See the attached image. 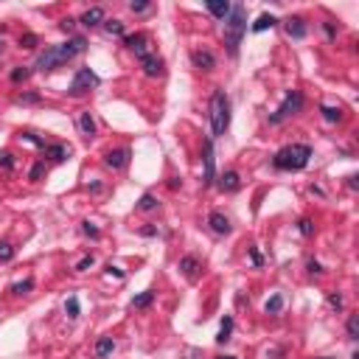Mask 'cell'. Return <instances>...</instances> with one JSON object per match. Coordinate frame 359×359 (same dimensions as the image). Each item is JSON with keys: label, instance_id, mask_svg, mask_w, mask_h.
<instances>
[{"label": "cell", "instance_id": "cell-26", "mask_svg": "<svg viewBox=\"0 0 359 359\" xmlns=\"http://www.w3.org/2000/svg\"><path fill=\"white\" fill-rule=\"evenodd\" d=\"M79 312H82V309H79V297L70 295L68 301H65V314H68L70 320H76V317H79Z\"/></svg>", "mask_w": 359, "mask_h": 359}, {"label": "cell", "instance_id": "cell-19", "mask_svg": "<svg viewBox=\"0 0 359 359\" xmlns=\"http://www.w3.org/2000/svg\"><path fill=\"white\" fill-rule=\"evenodd\" d=\"M112 351H115V340L112 337H101L95 343V356H110Z\"/></svg>", "mask_w": 359, "mask_h": 359}, {"label": "cell", "instance_id": "cell-52", "mask_svg": "<svg viewBox=\"0 0 359 359\" xmlns=\"http://www.w3.org/2000/svg\"><path fill=\"white\" fill-rule=\"evenodd\" d=\"M0 51H3V39H0Z\"/></svg>", "mask_w": 359, "mask_h": 359}, {"label": "cell", "instance_id": "cell-10", "mask_svg": "<svg viewBox=\"0 0 359 359\" xmlns=\"http://www.w3.org/2000/svg\"><path fill=\"white\" fill-rule=\"evenodd\" d=\"M104 163L110 166V169H127V163H129V149H112V152H107V157H104Z\"/></svg>", "mask_w": 359, "mask_h": 359}, {"label": "cell", "instance_id": "cell-33", "mask_svg": "<svg viewBox=\"0 0 359 359\" xmlns=\"http://www.w3.org/2000/svg\"><path fill=\"white\" fill-rule=\"evenodd\" d=\"M11 258H14V247H11L9 242H0V261L6 264V261H11Z\"/></svg>", "mask_w": 359, "mask_h": 359}, {"label": "cell", "instance_id": "cell-23", "mask_svg": "<svg viewBox=\"0 0 359 359\" xmlns=\"http://www.w3.org/2000/svg\"><path fill=\"white\" fill-rule=\"evenodd\" d=\"M272 26H278V20H275L272 14H261L258 20L253 23V31H255V34H261V31H267V28H272Z\"/></svg>", "mask_w": 359, "mask_h": 359}, {"label": "cell", "instance_id": "cell-38", "mask_svg": "<svg viewBox=\"0 0 359 359\" xmlns=\"http://www.w3.org/2000/svg\"><path fill=\"white\" fill-rule=\"evenodd\" d=\"M43 174H45V163H34V166H31V174H28V177H31L34 183H37V180L43 177Z\"/></svg>", "mask_w": 359, "mask_h": 359}, {"label": "cell", "instance_id": "cell-24", "mask_svg": "<svg viewBox=\"0 0 359 359\" xmlns=\"http://www.w3.org/2000/svg\"><path fill=\"white\" fill-rule=\"evenodd\" d=\"M152 301H154V292L146 289V292H141V295L132 297V309H146V306H152Z\"/></svg>", "mask_w": 359, "mask_h": 359}, {"label": "cell", "instance_id": "cell-25", "mask_svg": "<svg viewBox=\"0 0 359 359\" xmlns=\"http://www.w3.org/2000/svg\"><path fill=\"white\" fill-rule=\"evenodd\" d=\"M31 289H34V281H31V278L17 281V284H11V286H9V292H11V295H28Z\"/></svg>", "mask_w": 359, "mask_h": 359}, {"label": "cell", "instance_id": "cell-29", "mask_svg": "<svg viewBox=\"0 0 359 359\" xmlns=\"http://www.w3.org/2000/svg\"><path fill=\"white\" fill-rule=\"evenodd\" d=\"M281 309H284V297H281V295H272V297L267 301L264 312H267V314H278Z\"/></svg>", "mask_w": 359, "mask_h": 359}, {"label": "cell", "instance_id": "cell-8", "mask_svg": "<svg viewBox=\"0 0 359 359\" xmlns=\"http://www.w3.org/2000/svg\"><path fill=\"white\" fill-rule=\"evenodd\" d=\"M124 45H127L137 59L149 56V37L146 34H127V37H124Z\"/></svg>", "mask_w": 359, "mask_h": 359}, {"label": "cell", "instance_id": "cell-31", "mask_svg": "<svg viewBox=\"0 0 359 359\" xmlns=\"http://www.w3.org/2000/svg\"><path fill=\"white\" fill-rule=\"evenodd\" d=\"M28 76H31V68H14L9 79L14 82V85H23V82H28Z\"/></svg>", "mask_w": 359, "mask_h": 359}, {"label": "cell", "instance_id": "cell-44", "mask_svg": "<svg viewBox=\"0 0 359 359\" xmlns=\"http://www.w3.org/2000/svg\"><path fill=\"white\" fill-rule=\"evenodd\" d=\"M17 101H20V104H34V101H39V95L37 93H26V95H20Z\"/></svg>", "mask_w": 359, "mask_h": 359}, {"label": "cell", "instance_id": "cell-49", "mask_svg": "<svg viewBox=\"0 0 359 359\" xmlns=\"http://www.w3.org/2000/svg\"><path fill=\"white\" fill-rule=\"evenodd\" d=\"M188 359H200V351H188Z\"/></svg>", "mask_w": 359, "mask_h": 359}, {"label": "cell", "instance_id": "cell-32", "mask_svg": "<svg viewBox=\"0 0 359 359\" xmlns=\"http://www.w3.org/2000/svg\"><path fill=\"white\" fill-rule=\"evenodd\" d=\"M149 9H152L149 0H132V3H129V11H132V14H146Z\"/></svg>", "mask_w": 359, "mask_h": 359}, {"label": "cell", "instance_id": "cell-16", "mask_svg": "<svg viewBox=\"0 0 359 359\" xmlns=\"http://www.w3.org/2000/svg\"><path fill=\"white\" fill-rule=\"evenodd\" d=\"M43 152H45V157H51V160H53V163H65V160L70 157V149H68V146H62V143H53V146H45Z\"/></svg>", "mask_w": 359, "mask_h": 359}, {"label": "cell", "instance_id": "cell-2", "mask_svg": "<svg viewBox=\"0 0 359 359\" xmlns=\"http://www.w3.org/2000/svg\"><path fill=\"white\" fill-rule=\"evenodd\" d=\"M312 160V146L309 143H292V146H284L275 152L272 166L278 171H303Z\"/></svg>", "mask_w": 359, "mask_h": 359}, {"label": "cell", "instance_id": "cell-41", "mask_svg": "<svg viewBox=\"0 0 359 359\" xmlns=\"http://www.w3.org/2000/svg\"><path fill=\"white\" fill-rule=\"evenodd\" d=\"M93 264H95V258H93V255H85V258H82L79 264H76V269H79V272H85V269H90Z\"/></svg>", "mask_w": 359, "mask_h": 359}, {"label": "cell", "instance_id": "cell-35", "mask_svg": "<svg viewBox=\"0 0 359 359\" xmlns=\"http://www.w3.org/2000/svg\"><path fill=\"white\" fill-rule=\"evenodd\" d=\"M297 230H301L303 236H314V225H312V219H301V222H297Z\"/></svg>", "mask_w": 359, "mask_h": 359}, {"label": "cell", "instance_id": "cell-12", "mask_svg": "<svg viewBox=\"0 0 359 359\" xmlns=\"http://www.w3.org/2000/svg\"><path fill=\"white\" fill-rule=\"evenodd\" d=\"M286 34H289L292 39H303L309 34V26L301 20V17H289V20H286Z\"/></svg>", "mask_w": 359, "mask_h": 359}, {"label": "cell", "instance_id": "cell-53", "mask_svg": "<svg viewBox=\"0 0 359 359\" xmlns=\"http://www.w3.org/2000/svg\"><path fill=\"white\" fill-rule=\"evenodd\" d=\"M351 359H359V354H354V356H351Z\"/></svg>", "mask_w": 359, "mask_h": 359}, {"label": "cell", "instance_id": "cell-39", "mask_svg": "<svg viewBox=\"0 0 359 359\" xmlns=\"http://www.w3.org/2000/svg\"><path fill=\"white\" fill-rule=\"evenodd\" d=\"M306 269H309V275H323L320 261H314V258H309V261H306Z\"/></svg>", "mask_w": 359, "mask_h": 359}, {"label": "cell", "instance_id": "cell-4", "mask_svg": "<svg viewBox=\"0 0 359 359\" xmlns=\"http://www.w3.org/2000/svg\"><path fill=\"white\" fill-rule=\"evenodd\" d=\"M230 127V98L225 90H213L211 98V132L213 137H222Z\"/></svg>", "mask_w": 359, "mask_h": 359}, {"label": "cell", "instance_id": "cell-28", "mask_svg": "<svg viewBox=\"0 0 359 359\" xmlns=\"http://www.w3.org/2000/svg\"><path fill=\"white\" fill-rule=\"evenodd\" d=\"M345 331H348V340H359V314H351L348 323H345Z\"/></svg>", "mask_w": 359, "mask_h": 359}, {"label": "cell", "instance_id": "cell-48", "mask_svg": "<svg viewBox=\"0 0 359 359\" xmlns=\"http://www.w3.org/2000/svg\"><path fill=\"white\" fill-rule=\"evenodd\" d=\"M348 188H354V191L359 188V183H356V177H348Z\"/></svg>", "mask_w": 359, "mask_h": 359}, {"label": "cell", "instance_id": "cell-40", "mask_svg": "<svg viewBox=\"0 0 359 359\" xmlns=\"http://www.w3.org/2000/svg\"><path fill=\"white\" fill-rule=\"evenodd\" d=\"M82 230H85V236H90V238H98V227H95L93 222H85Z\"/></svg>", "mask_w": 359, "mask_h": 359}, {"label": "cell", "instance_id": "cell-50", "mask_svg": "<svg viewBox=\"0 0 359 359\" xmlns=\"http://www.w3.org/2000/svg\"><path fill=\"white\" fill-rule=\"evenodd\" d=\"M216 359H236V356H227V354H222V356H216Z\"/></svg>", "mask_w": 359, "mask_h": 359}, {"label": "cell", "instance_id": "cell-15", "mask_svg": "<svg viewBox=\"0 0 359 359\" xmlns=\"http://www.w3.org/2000/svg\"><path fill=\"white\" fill-rule=\"evenodd\" d=\"M141 65H143V73L146 76H163V59L160 56H152V53H149L146 59H141Z\"/></svg>", "mask_w": 359, "mask_h": 359}, {"label": "cell", "instance_id": "cell-11", "mask_svg": "<svg viewBox=\"0 0 359 359\" xmlns=\"http://www.w3.org/2000/svg\"><path fill=\"white\" fill-rule=\"evenodd\" d=\"M191 62H194L200 70H213L216 68V56H213L211 51H194L191 53Z\"/></svg>", "mask_w": 359, "mask_h": 359}, {"label": "cell", "instance_id": "cell-47", "mask_svg": "<svg viewBox=\"0 0 359 359\" xmlns=\"http://www.w3.org/2000/svg\"><path fill=\"white\" fill-rule=\"evenodd\" d=\"M73 26H76V20H70V17H65V20H62V28H65V31H73Z\"/></svg>", "mask_w": 359, "mask_h": 359}, {"label": "cell", "instance_id": "cell-21", "mask_svg": "<svg viewBox=\"0 0 359 359\" xmlns=\"http://www.w3.org/2000/svg\"><path fill=\"white\" fill-rule=\"evenodd\" d=\"M320 112H323V121H328V124L343 121V110H340V107H328V104H323V107H320Z\"/></svg>", "mask_w": 359, "mask_h": 359}, {"label": "cell", "instance_id": "cell-9", "mask_svg": "<svg viewBox=\"0 0 359 359\" xmlns=\"http://www.w3.org/2000/svg\"><path fill=\"white\" fill-rule=\"evenodd\" d=\"M208 225H211V230L216 233V236H230V233H233L230 219H227L225 213H219V211H213L211 216H208Z\"/></svg>", "mask_w": 359, "mask_h": 359}, {"label": "cell", "instance_id": "cell-42", "mask_svg": "<svg viewBox=\"0 0 359 359\" xmlns=\"http://www.w3.org/2000/svg\"><path fill=\"white\" fill-rule=\"evenodd\" d=\"M328 306L340 312V309H343V297H340V295H328Z\"/></svg>", "mask_w": 359, "mask_h": 359}, {"label": "cell", "instance_id": "cell-27", "mask_svg": "<svg viewBox=\"0 0 359 359\" xmlns=\"http://www.w3.org/2000/svg\"><path fill=\"white\" fill-rule=\"evenodd\" d=\"M104 28L110 37H124V23L121 20H104Z\"/></svg>", "mask_w": 359, "mask_h": 359}, {"label": "cell", "instance_id": "cell-22", "mask_svg": "<svg viewBox=\"0 0 359 359\" xmlns=\"http://www.w3.org/2000/svg\"><path fill=\"white\" fill-rule=\"evenodd\" d=\"M79 129H82V135H95V121H93V115L90 112H82L79 115Z\"/></svg>", "mask_w": 359, "mask_h": 359}, {"label": "cell", "instance_id": "cell-20", "mask_svg": "<svg viewBox=\"0 0 359 359\" xmlns=\"http://www.w3.org/2000/svg\"><path fill=\"white\" fill-rule=\"evenodd\" d=\"M180 269H183L188 278H196V269H200V261L194 258V255H185V258H180Z\"/></svg>", "mask_w": 359, "mask_h": 359}, {"label": "cell", "instance_id": "cell-14", "mask_svg": "<svg viewBox=\"0 0 359 359\" xmlns=\"http://www.w3.org/2000/svg\"><path fill=\"white\" fill-rule=\"evenodd\" d=\"M104 23V9L101 6H93V9H87L85 14H82V26H87V28H95V26H101Z\"/></svg>", "mask_w": 359, "mask_h": 359}, {"label": "cell", "instance_id": "cell-34", "mask_svg": "<svg viewBox=\"0 0 359 359\" xmlns=\"http://www.w3.org/2000/svg\"><path fill=\"white\" fill-rule=\"evenodd\" d=\"M0 169H6V171L14 169V154H11V152H3V154H0Z\"/></svg>", "mask_w": 359, "mask_h": 359}, {"label": "cell", "instance_id": "cell-45", "mask_svg": "<svg viewBox=\"0 0 359 359\" xmlns=\"http://www.w3.org/2000/svg\"><path fill=\"white\" fill-rule=\"evenodd\" d=\"M323 31H326V37H328V39H334V37H337V28H334L331 23H323Z\"/></svg>", "mask_w": 359, "mask_h": 359}, {"label": "cell", "instance_id": "cell-43", "mask_svg": "<svg viewBox=\"0 0 359 359\" xmlns=\"http://www.w3.org/2000/svg\"><path fill=\"white\" fill-rule=\"evenodd\" d=\"M250 261H253V267H261V264H264V258H261V253H258V250H250Z\"/></svg>", "mask_w": 359, "mask_h": 359}, {"label": "cell", "instance_id": "cell-1", "mask_svg": "<svg viewBox=\"0 0 359 359\" xmlns=\"http://www.w3.org/2000/svg\"><path fill=\"white\" fill-rule=\"evenodd\" d=\"M85 48H87V39H85V37H70L68 43H62V45L45 48V51L37 56V70H43V73H45V70L62 68L65 62H70L73 56H79Z\"/></svg>", "mask_w": 359, "mask_h": 359}, {"label": "cell", "instance_id": "cell-46", "mask_svg": "<svg viewBox=\"0 0 359 359\" xmlns=\"http://www.w3.org/2000/svg\"><path fill=\"white\" fill-rule=\"evenodd\" d=\"M107 272H110V275H115L118 281H124V269H118V267H112V264H110V267H107Z\"/></svg>", "mask_w": 359, "mask_h": 359}, {"label": "cell", "instance_id": "cell-3", "mask_svg": "<svg viewBox=\"0 0 359 359\" xmlns=\"http://www.w3.org/2000/svg\"><path fill=\"white\" fill-rule=\"evenodd\" d=\"M247 31V11H244L242 3L230 6V14L225 20V45L230 56H238V45H242V37Z\"/></svg>", "mask_w": 359, "mask_h": 359}, {"label": "cell", "instance_id": "cell-30", "mask_svg": "<svg viewBox=\"0 0 359 359\" xmlns=\"http://www.w3.org/2000/svg\"><path fill=\"white\" fill-rule=\"evenodd\" d=\"M157 205H160V202H157V196H154V194H143L141 202H137V208H141V211H154Z\"/></svg>", "mask_w": 359, "mask_h": 359}, {"label": "cell", "instance_id": "cell-37", "mask_svg": "<svg viewBox=\"0 0 359 359\" xmlns=\"http://www.w3.org/2000/svg\"><path fill=\"white\" fill-rule=\"evenodd\" d=\"M20 137H23V141H28V143H34V146H39V149H45V141H43V137H37L34 132H23Z\"/></svg>", "mask_w": 359, "mask_h": 359}, {"label": "cell", "instance_id": "cell-13", "mask_svg": "<svg viewBox=\"0 0 359 359\" xmlns=\"http://www.w3.org/2000/svg\"><path fill=\"white\" fill-rule=\"evenodd\" d=\"M219 188L227 191V194H233V191L242 188V177H238V171H225V174L219 177Z\"/></svg>", "mask_w": 359, "mask_h": 359}, {"label": "cell", "instance_id": "cell-17", "mask_svg": "<svg viewBox=\"0 0 359 359\" xmlns=\"http://www.w3.org/2000/svg\"><path fill=\"white\" fill-rule=\"evenodd\" d=\"M205 6L216 20H227V14H230V3H227V0H208Z\"/></svg>", "mask_w": 359, "mask_h": 359}, {"label": "cell", "instance_id": "cell-5", "mask_svg": "<svg viewBox=\"0 0 359 359\" xmlns=\"http://www.w3.org/2000/svg\"><path fill=\"white\" fill-rule=\"evenodd\" d=\"M303 110V95H301V90H286L284 93V101H281V107L269 115V124H281V121H286V118H292V115H297V112Z\"/></svg>", "mask_w": 359, "mask_h": 359}, {"label": "cell", "instance_id": "cell-6", "mask_svg": "<svg viewBox=\"0 0 359 359\" xmlns=\"http://www.w3.org/2000/svg\"><path fill=\"white\" fill-rule=\"evenodd\" d=\"M98 85H101L98 76H95L90 68H82V70H76V76H73V82H70L68 93L73 95V98H79V95H85V93H90V90H95Z\"/></svg>", "mask_w": 359, "mask_h": 359}, {"label": "cell", "instance_id": "cell-51", "mask_svg": "<svg viewBox=\"0 0 359 359\" xmlns=\"http://www.w3.org/2000/svg\"><path fill=\"white\" fill-rule=\"evenodd\" d=\"M320 359H334V356H320Z\"/></svg>", "mask_w": 359, "mask_h": 359}, {"label": "cell", "instance_id": "cell-7", "mask_svg": "<svg viewBox=\"0 0 359 359\" xmlns=\"http://www.w3.org/2000/svg\"><path fill=\"white\" fill-rule=\"evenodd\" d=\"M202 166H205L202 185H213V183H216V154H213V141H211V137H208L205 146H202Z\"/></svg>", "mask_w": 359, "mask_h": 359}, {"label": "cell", "instance_id": "cell-18", "mask_svg": "<svg viewBox=\"0 0 359 359\" xmlns=\"http://www.w3.org/2000/svg\"><path fill=\"white\" fill-rule=\"evenodd\" d=\"M230 334H233V317H230V314H225L222 326H219V334H216V343H219V345H225L227 340H230Z\"/></svg>", "mask_w": 359, "mask_h": 359}, {"label": "cell", "instance_id": "cell-36", "mask_svg": "<svg viewBox=\"0 0 359 359\" xmlns=\"http://www.w3.org/2000/svg\"><path fill=\"white\" fill-rule=\"evenodd\" d=\"M20 48H28V51L37 48V37H34V34H23V37H20Z\"/></svg>", "mask_w": 359, "mask_h": 359}]
</instances>
